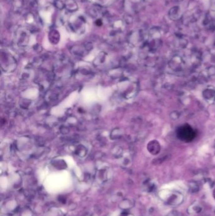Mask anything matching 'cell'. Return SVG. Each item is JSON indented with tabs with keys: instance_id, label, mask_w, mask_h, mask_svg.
Listing matches in <instances>:
<instances>
[{
	"instance_id": "ba28073f",
	"label": "cell",
	"mask_w": 215,
	"mask_h": 216,
	"mask_svg": "<svg viewBox=\"0 0 215 216\" xmlns=\"http://www.w3.org/2000/svg\"><path fill=\"white\" fill-rule=\"evenodd\" d=\"M26 1H27V3L30 7H32V8L37 7V2L36 0H26Z\"/></svg>"
},
{
	"instance_id": "9c48e42d",
	"label": "cell",
	"mask_w": 215,
	"mask_h": 216,
	"mask_svg": "<svg viewBox=\"0 0 215 216\" xmlns=\"http://www.w3.org/2000/svg\"><path fill=\"white\" fill-rule=\"evenodd\" d=\"M201 208L199 205H194L193 207L191 206V212H193L194 213H197V212H199V211H201Z\"/></svg>"
},
{
	"instance_id": "3957f363",
	"label": "cell",
	"mask_w": 215,
	"mask_h": 216,
	"mask_svg": "<svg viewBox=\"0 0 215 216\" xmlns=\"http://www.w3.org/2000/svg\"><path fill=\"white\" fill-rule=\"evenodd\" d=\"M28 30L24 28H20L18 29L16 33V36L19 41L20 44H22L23 42H26L28 40Z\"/></svg>"
},
{
	"instance_id": "30bf717a",
	"label": "cell",
	"mask_w": 215,
	"mask_h": 216,
	"mask_svg": "<svg viewBox=\"0 0 215 216\" xmlns=\"http://www.w3.org/2000/svg\"><path fill=\"white\" fill-rule=\"evenodd\" d=\"M96 24L97 25H102V21L100 20H98L97 22H96Z\"/></svg>"
},
{
	"instance_id": "277c9868",
	"label": "cell",
	"mask_w": 215,
	"mask_h": 216,
	"mask_svg": "<svg viewBox=\"0 0 215 216\" xmlns=\"http://www.w3.org/2000/svg\"><path fill=\"white\" fill-rule=\"evenodd\" d=\"M65 4V8L70 12H76L78 9V6L75 0H67Z\"/></svg>"
},
{
	"instance_id": "8992f818",
	"label": "cell",
	"mask_w": 215,
	"mask_h": 216,
	"mask_svg": "<svg viewBox=\"0 0 215 216\" xmlns=\"http://www.w3.org/2000/svg\"><path fill=\"white\" fill-rule=\"evenodd\" d=\"M54 5L55 7L59 10H62L65 8V4L61 0H55Z\"/></svg>"
},
{
	"instance_id": "52a82bcc",
	"label": "cell",
	"mask_w": 215,
	"mask_h": 216,
	"mask_svg": "<svg viewBox=\"0 0 215 216\" xmlns=\"http://www.w3.org/2000/svg\"><path fill=\"white\" fill-rule=\"evenodd\" d=\"M13 5L17 9L21 8L23 4H24V0H13Z\"/></svg>"
},
{
	"instance_id": "7a4b0ae2",
	"label": "cell",
	"mask_w": 215,
	"mask_h": 216,
	"mask_svg": "<svg viewBox=\"0 0 215 216\" xmlns=\"http://www.w3.org/2000/svg\"><path fill=\"white\" fill-rule=\"evenodd\" d=\"M85 21L81 17H76V19L69 24V26L72 31L76 33H83L85 31Z\"/></svg>"
},
{
	"instance_id": "5b68a950",
	"label": "cell",
	"mask_w": 215,
	"mask_h": 216,
	"mask_svg": "<svg viewBox=\"0 0 215 216\" xmlns=\"http://www.w3.org/2000/svg\"><path fill=\"white\" fill-rule=\"evenodd\" d=\"M49 38L50 41L52 44H57L59 42V38H60L59 33H58V31H57L56 30H52L49 33Z\"/></svg>"
},
{
	"instance_id": "8fae6325",
	"label": "cell",
	"mask_w": 215,
	"mask_h": 216,
	"mask_svg": "<svg viewBox=\"0 0 215 216\" xmlns=\"http://www.w3.org/2000/svg\"><path fill=\"white\" fill-rule=\"evenodd\" d=\"M213 197L215 198V189L213 190Z\"/></svg>"
},
{
	"instance_id": "6da1fadb",
	"label": "cell",
	"mask_w": 215,
	"mask_h": 216,
	"mask_svg": "<svg viewBox=\"0 0 215 216\" xmlns=\"http://www.w3.org/2000/svg\"><path fill=\"white\" fill-rule=\"evenodd\" d=\"M160 197L165 202L170 205H179L183 200V196L180 192L176 191L163 190L160 193Z\"/></svg>"
}]
</instances>
